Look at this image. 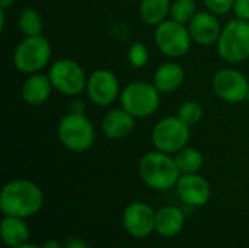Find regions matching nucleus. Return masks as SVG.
<instances>
[{
    "instance_id": "obj_1",
    "label": "nucleus",
    "mask_w": 249,
    "mask_h": 248,
    "mask_svg": "<svg viewBox=\"0 0 249 248\" xmlns=\"http://www.w3.org/2000/svg\"><path fill=\"white\" fill-rule=\"evenodd\" d=\"M44 205L41 189L29 180H12L6 183L0 194V210L4 216L29 218L36 215Z\"/></svg>"
},
{
    "instance_id": "obj_2",
    "label": "nucleus",
    "mask_w": 249,
    "mask_h": 248,
    "mask_svg": "<svg viewBox=\"0 0 249 248\" xmlns=\"http://www.w3.org/2000/svg\"><path fill=\"white\" fill-rule=\"evenodd\" d=\"M139 174L143 183L156 191H165L175 187L181 177L174 155L158 149L142 156L139 162Z\"/></svg>"
},
{
    "instance_id": "obj_3",
    "label": "nucleus",
    "mask_w": 249,
    "mask_h": 248,
    "mask_svg": "<svg viewBox=\"0 0 249 248\" xmlns=\"http://www.w3.org/2000/svg\"><path fill=\"white\" fill-rule=\"evenodd\" d=\"M58 142L70 152L83 153L96 140V130L86 114L66 113L57 124Z\"/></svg>"
},
{
    "instance_id": "obj_4",
    "label": "nucleus",
    "mask_w": 249,
    "mask_h": 248,
    "mask_svg": "<svg viewBox=\"0 0 249 248\" xmlns=\"http://www.w3.org/2000/svg\"><path fill=\"white\" fill-rule=\"evenodd\" d=\"M53 48L47 37H23L13 50V66L23 75H34L45 70L51 64Z\"/></svg>"
},
{
    "instance_id": "obj_5",
    "label": "nucleus",
    "mask_w": 249,
    "mask_h": 248,
    "mask_svg": "<svg viewBox=\"0 0 249 248\" xmlns=\"http://www.w3.org/2000/svg\"><path fill=\"white\" fill-rule=\"evenodd\" d=\"M216 51L229 64H239L249 58V20L235 18L223 25L216 42Z\"/></svg>"
},
{
    "instance_id": "obj_6",
    "label": "nucleus",
    "mask_w": 249,
    "mask_h": 248,
    "mask_svg": "<svg viewBox=\"0 0 249 248\" xmlns=\"http://www.w3.org/2000/svg\"><path fill=\"white\" fill-rule=\"evenodd\" d=\"M162 94L153 82L133 80L121 89L120 105L127 110L134 118H147L153 115L160 105Z\"/></svg>"
},
{
    "instance_id": "obj_7",
    "label": "nucleus",
    "mask_w": 249,
    "mask_h": 248,
    "mask_svg": "<svg viewBox=\"0 0 249 248\" xmlns=\"http://www.w3.org/2000/svg\"><path fill=\"white\" fill-rule=\"evenodd\" d=\"M191 127L178 115H166L160 118L152 129L150 140L155 149L175 155L185 148L191 139Z\"/></svg>"
},
{
    "instance_id": "obj_8",
    "label": "nucleus",
    "mask_w": 249,
    "mask_h": 248,
    "mask_svg": "<svg viewBox=\"0 0 249 248\" xmlns=\"http://www.w3.org/2000/svg\"><path fill=\"white\" fill-rule=\"evenodd\" d=\"M54 91L64 96L74 98L86 89L88 75L82 64L73 58H58L53 61L47 72Z\"/></svg>"
},
{
    "instance_id": "obj_9",
    "label": "nucleus",
    "mask_w": 249,
    "mask_h": 248,
    "mask_svg": "<svg viewBox=\"0 0 249 248\" xmlns=\"http://www.w3.org/2000/svg\"><path fill=\"white\" fill-rule=\"evenodd\" d=\"M155 45L168 58H181L191 50L193 38L187 25H182L174 19H166L155 26Z\"/></svg>"
},
{
    "instance_id": "obj_10",
    "label": "nucleus",
    "mask_w": 249,
    "mask_h": 248,
    "mask_svg": "<svg viewBox=\"0 0 249 248\" xmlns=\"http://www.w3.org/2000/svg\"><path fill=\"white\" fill-rule=\"evenodd\" d=\"M212 88L219 99L228 104H241L247 101L249 80L235 67H222L213 75Z\"/></svg>"
},
{
    "instance_id": "obj_11",
    "label": "nucleus",
    "mask_w": 249,
    "mask_h": 248,
    "mask_svg": "<svg viewBox=\"0 0 249 248\" xmlns=\"http://www.w3.org/2000/svg\"><path fill=\"white\" fill-rule=\"evenodd\" d=\"M85 92L92 104L98 107H109L120 99V79L109 69H96L88 76Z\"/></svg>"
},
{
    "instance_id": "obj_12",
    "label": "nucleus",
    "mask_w": 249,
    "mask_h": 248,
    "mask_svg": "<svg viewBox=\"0 0 249 248\" xmlns=\"http://www.w3.org/2000/svg\"><path fill=\"white\" fill-rule=\"evenodd\" d=\"M156 212L144 202L130 203L123 213V224L125 231L136 237L144 238L155 231Z\"/></svg>"
},
{
    "instance_id": "obj_13",
    "label": "nucleus",
    "mask_w": 249,
    "mask_h": 248,
    "mask_svg": "<svg viewBox=\"0 0 249 248\" xmlns=\"http://www.w3.org/2000/svg\"><path fill=\"white\" fill-rule=\"evenodd\" d=\"M220 16L209 12L207 9L198 10L197 15L191 19V22L187 25L188 31L191 34L193 42L198 44L201 47H210L216 45L223 25L220 23Z\"/></svg>"
},
{
    "instance_id": "obj_14",
    "label": "nucleus",
    "mask_w": 249,
    "mask_h": 248,
    "mask_svg": "<svg viewBox=\"0 0 249 248\" xmlns=\"http://www.w3.org/2000/svg\"><path fill=\"white\" fill-rule=\"evenodd\" d=\"M175 187L179 199L190 206H206L212 197V189L209 181L198 172L181 174Z\"/></svg>"
},
{
    "instance_id": "obj_15",
    "label": "nucleus",
    "mask_w": 249,
    "mask_h": 248,
    "mask_svg": "<svg viewBox=\"0 0 249 248\" xmlns=\"http://www.w3.org/2000/svg\"><path fill=\"white\" fill-rule=\"evenodd\" d=\"M136 120L137 118H134L127 110L120 105L105 113L101 120V130L108 139L123 140L134 132Z\"/></svg>"
},
{
    "instance_id": "obj_16",
    "label": "nucleus",
    "mask_w": 249,
    "mask_h": 248,
    "mask_svg": "<svg viewBox=\"0 0 249 248\" xmlns=\"http://www.w3.org/2000/svg\"><path fill=\"white\" fill-rule=\"evenodd\" d=\"M53 91L54 88L48 75L39 72V73L26 76L20 88V96L23 102H26L28 105L38 107V105L45 104L50 99Z\"/></svg>"
},
{
    "instance_id": "obj_17",
    "label": "nucleus",
    "mask_w": 249,
    "mask_h": 248,
    "mask_svg": "<svg viewBox=\"0 0 249 248\" xmlns=\"http://www.w3.org/2000/svg\"><path fill=\"white\" fill-rule=\"evenodd\" d=\"M152 82L162 95L174 94L184 85L185 70L175 60L165 61L155 70Z\"/></svg>"
},
{
    "instance_id": "obj_18",
    "label": "nucleus",
    "mask_w": 249,
    "mask_h": 248,
    "mask_svg": "<svg viewBox=\"0 0 249 248\" xmlns=\"http://www.w3.org/2000/svg\"><path fill=\"white\" fill-rule=\"evenodd\" d=\"M185 224V216L182 210L177 206H165L156 212L155 231L162 237L178 235Z\"/></svg>"
},
{
    "instance_id": "obj_19",
    "label": "nucleus",
    "mask_w": 249,
    "mask_h": 248,
    "mask_svg": "<svg viewBox=\"0 0 249 248\" xmlns=\"http://www.w3.org/2000/svg\"><path fill=\"white\" fill-rule=\"evenodd\" d=\"M0 232H1L3 243L10 248L26 244L29 238V229L23 218L4 216L0 225Z\"/></svg>"
},
{
    "instance_id": "obj_20",
    "label": "nucleus",
    "mask_w": 249,
    "mask_h": 248,
    "mask_svg": "<svg viewBox=\"0 0 249 248\" xmlns=\"http://www.w3.org/2000/svg\"><path fill=\"white\" fill-rule=\"evenodd\" d=\"M172 0H140L139 16L149 26H158L169 19Z\"/></svg>"
},
{
    "instance_id": "obj_21",
    "label": "nucleus",
    "mask_w": 249,
    "mask_h": 248,
    "mask_svg": "<svg viewBox=\"0 0 249 248\" xmlns=\"http://www.w3.org/2000/svg\"><path fill=\"white\" fill-rule=\"evenodd\" d=\"M18 29L23 37H36L44 32V18L35 7H23L18 15Z\"/></svg>"
},
{
    "instance_id": "obj_22",
    "label": "nucleus",
    "mask_w": 249,
    "mask_h": 248,
    "mask_svg": "<svg viewBox=\"0 0 249 248\" xmlns=\"http://www.w3.org/2000/svg\"><path fill=\"white\" fill-rule=\"evenodd\" d=\"M174 158H175V162H177L181 174H196L204 165L203 153L197 148L190 146V145H187L185 148L178 151L174 155Z\"/></svg>"
},
{
    "instance_id": "obj_23",
    "label": "nucleus",
    "mask_w": 249,
    "mask_h": 248,
    "mask_svg": "<svg viewBox=\"0 0 249 248\" xmlns=\"http://www.w3.org/2000/svg\"><path fill=\"white\" fill-rule=\"evenodd\" d=\"M197 12L198 6L196 0H172L169 18L182 25H188Z\"/></svg>"
},
{
    "instance_id": "obj_24",
    "label": "nucleus",
    "mask_w": 249,
    "mask_h": 248,
    "mask_svg": "<svg viewBox=\"0 0 249 248\" xmlns=\"http://www.w3.org/2000/svg\"><path fill=\"white\" fill-rule=\"evenodd\" d=\"M177 115L191 127L201 121L204 111H203V107L200 102H197L194 99H187V101L181 102V105L178 107Z\"/></svg>"
},
{
    "instance_id": "obj_25",
    "label": "nucleus",
    "mask_w": 249,
    "mask_h": 248,
    "mask_svg": "<svg viewBox=\"0 0 249 248\" xmlns=\"http://www.w3.org/2000/svg\"><path fill=\"white\" fill-rule=\"evenodd\" d=\"M127 60L130 63L131 67L134 69H143L147 66L149 60H150V50L149 47L142 42V41H136L130 45L128 51H127Z\"/></svg>"
},
{
    "instance_id": "obj_26",
    "label": "nucleus",
    "mask_w": 249,
    "mask_h": 248,
    "mask_svg": "<svg viewBox=\"0 0 249 248\" xmlns=\"http://www.w3.org/2000/svg\"><path fill=\"white\" fill-rule=\"evenodd\" d=\"M203 4L209 12L217 16H225L233 10L235 0H203Z\"/></svg>"
},
{
    "instance_id": "obj_27",
    "label": "nucleus",
    "mask_w": 249,
    "mask_h": 248,
    "mask_svg": "<svg viewBox=\"0 0 249 248\" xmlns=\"http://www.w3.org/2000/svg\"><path fill=\"white\" fill-rule=\"evenodd\" d=\"M232 13L235 15V18L249 20V0H235Z\"/></svg>"
},
{
    "instance_id": "obj_28",
    "label": "nucleus",
    "mask_w": 249,
    "mask_h": 248,
    "mask_svg": "<svg viewBox=\"0 0 249 248\" xmlns=\"http://www.w3.org/2000/svg\"><path fill=\"white\" fill-rule=\"evenodd\" d=\"M69 113H79L86 114V104L82 99H77V96L73 98V101L69 104Z\"/></svg>"
},
{
    "instance_id": "obj_29",
    "label": "nucleus",
    "mask_w": 249,
    "mask_h": 248,
    "mask_svg": "<svg viewBox=\"0 0 249 248\" xmlns=\"http://www.w3.org/2000/svg\"><path fill=\"white\" fill-rule=\"evenodd\" d=\"M64 248H89V247H88V244H86L83 240H80V238H71V240H69V241L66 243Z\"/></svg>"
},
{
    "instance_id": "obj_30",
    "label": "nucleus",
    "mask_w": 249,
    "mask_h": 248,
    "mask_svg": "<svg viewBox=\"0 0 249 248\" xmlns=\"http://www.w3.org/2000/svg\"><path fill=\"white\" fill-rule=\"evenodd\" d=\"M15 3H16V0H0V9L7 10V9H10Z\"/></svg>"
},
{
    "instance_id": "obj_31",
    "label": "nucleus",
    "mask_w": 249,
    "mask_h": 248,
    "mask_svg": "<svg viewBox=\"0 0 249 248\" xmlns=\"http://www.w3.org/2000/svg\"><path fill=\"white\" fill-rule=\"evenodd\" d=\"M42 248H61V246L55 240H48L42 244Z\"/></svg>"
},
{
    "instance_id": "obj_32",
    "label": "nucleus",
    "mask_w": 249,
    "mask_h": 248,
    "mask_svg": "<svg viewBox=\"0 0 249 248\" xmlns=\"http://www.w3.org/2000/svg\"><path fill=\"white\" fill-rule=\"evenodd\" d=\"M15 248H42V246L39 247V246H35V244H22V246H19V247H15Z\"/></svg>"
},
{
    "instance_id": "obj_33",
    "label": "nucleus",
    "mask_w": 249,
    "mask_h": 248,
    "mask_svg": "<svg viewBox=\"0 0 249 248\" xmlns=\"http://www.w3.org/2000/svg\"><path fill=\"white\" fill-rule=\"evenodd\" d=\"M247 102H248V105H249V92H248V96H247Z\"/></svg>"
}]
</instances>
